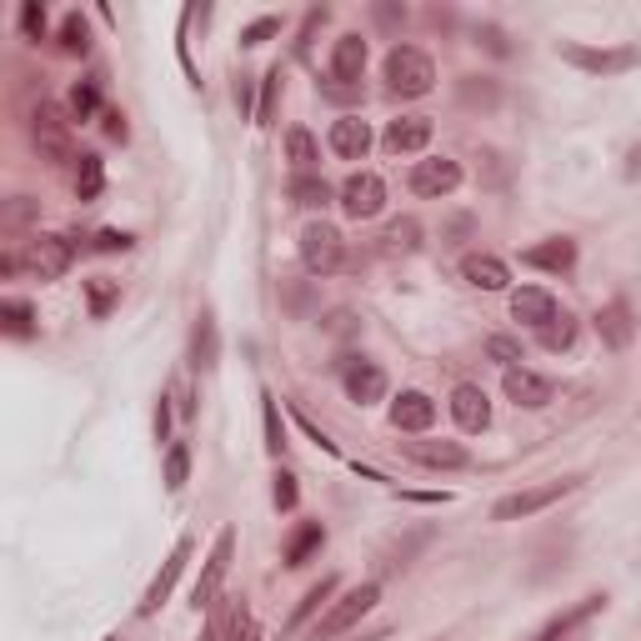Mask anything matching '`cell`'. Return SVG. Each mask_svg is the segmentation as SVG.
<instances>
[{
  "label": "cell",
  "mask_w": 641,
  "mask_h": 641,
  "mask_svg": "<svg viewBox=\"0 0 641 641\" xmlns=\"http://www.w3.org/2000/svg\"><path fill=\"white\" fill-rule=\"evenodd\" d=\"M427 541H431V527H421L417 537L396 541L391 552H386V566H391V572H401V566H411V556H417V546H427Z\"/></svg>",
  "instance_id": "cell-45"
},
{
  "label": "cell",
  "mask_w": 641,
  "mask_h": 641,
  "mask_svg": "<svg viewBox=\"0 0 641 641\" xmlns=\"http://www.w3.org/2000/svg\"><path fill=\"white\" fill-rule=\"evenodd\" d=\"M482 180H486V186H496V191H501V186H507V180H511L507 161L496 156V151H482Z\"/></svg>",
  "instance_id": "cell-51"
},
{
  "label": "cell",
  "mask_w": 641,
  "mask_h": 641,
  "mask_svg": "<svg viewBox=\"0 0 641 641\" xmlns=\"http://www.w3.org/2000/svg\"><path fill=\"white\" fill-rule=\"evenodd\" d=\"M476 45H486L491 56H511V41L501 25H476Z\"/></svg>",
  "instance_id": "cell-52"
},
{
  "label": "cell",
  "mask_w": 641,
  "mask_h": 641,
  "mask_svg": "<svg viewBox=\"0 0 641 641\" xmlns=\"http://www.w3.org/2000/svg\"><path fill=\"white\" fill-rule=\"evenodd\" d=\"M607 611V592H592V597H582L576 607H566V611H556L546 627L537 631L531 641H582V631L592 627V621Z\"/></svg>",
  "instance_id": "cell-11"
},
{
  "label": "cell",
  "mask_w": 641,
  "mask_h": 641,
  "mask_svg": "<svg viewBox=\"0 0 641 641\" xmlns=\"http://www.w3.org/2000/svg\"><path fill=\"white\" fill-rule=\"evenodd\" d=\"M251 90H256V80L241 76V80H236V106H241V115H251Z\"/></svg>",
  "instance_id": "cell-57"
},
{
  "label": "cell",
  "mask_w": 641,
  "mask_h": 641,
  "mask_svg": "<svg viewBox=\"0 0 641 641\" xmlns=\"http://www.w3.org/2000/svg\"><path fill=\"white\" fill-rule=\"evenodd\" d=\"M296 421H301V431H306V436H311V441H316V446H321V451H327V456H336V441H331L327 431L316 427V421L306 417V411H296Z\"/></svg>",
  "instance_id": "cell-53"
},
{
  "label": "cell",
  "mask_w": 641,
  "mask_h": 641,
  "mask_svg": "<svg viewBox=\"0 0 641 641\" xmlns=\"http://www.w3.org/2000/svg\"><path fill=\"white\" fill-rule=\"evenodd\" d=\"M331 151H336L341 161H361L366 151H372V125L361 121V115H341L336 125H331Z\"/></svg>",
  "instance_id": "cell-23"
},
{
  "label": "cell",
  "mask_w": 641,
  "mask_h": 641,
  "mask_svg": "<svg viewBox=\"0 0 641 641\" xmlns=\"http://www.w3.org/2000/svg\"><path fill=\"white\" fill-rule=\"evenodd\" d=\"M131 246H135L131 231H96L90 236V251H101V256H115V251H131Z\"/></svg>",
  "instance_id": "cell-50"
},
{
  "label": "cell",
  "mask_w": 641,
  "mask_h": 641,
  "mask_svg": "<svg viewBox=\"0 0 641 641\" xmlns=\"http://www.w3.org/2000/svg\"><path fill=\"white\" fill-rule=\"evenodd\" d=\"M101 131L111 135V141H125V135H131V131H125V115L121 111H106L101 115Z\"/></svg>",
  "instance_id": "cell-54"
},
{
  "label": "cell",
  "mask_w": 641,
  "mask_h": 641,
  "mask_svg": "<svg viewBox=\"0 0 641 641\" xmlns=\"http://www.w3.org/2000/svg\"><path fill=\"white\" fill-rule=\"evenodd\" d=\"M462 281L476 286V291H507L511 270H507V261L491 256V251H472V256H462Z\"/></svg>",
  "instance_id": "cell-19"
},
{
  "label": "cell",
  "mask_w": 641,
  "mask_h": 641,
  "mask_svg": "<svg viewBox=\"0 0 641 641\" xmlns=\"http://www.w3.org/2000/svg\"><path fill=\"white\" fill-rule=\"evenodd\" d=\"M321 96H327V101H356L361 90L356 86H336V80H331V86H321Z\"/></svg>",
  "instance_id": "cell-56"
},
{
  "label": "cell",
  "mask_w": 641,
  "mask_h": 641,
  "mask_svg": "<svg viewBox=\"0 0 641 641\" xmlns=\"http://www.w3.org/2000/svg\"><path fill=\"white\" fill-rule=\"evenodd\" d=\"M382 80H386L391 96L417 101V96H431V86H436V66H431V56L417 51V45H391V56H386V66H382Z\"/></svg>",
  "instance_id": "cell-2"
},
{
  "label": "cell",
  "mask_w": 641,
  "mask_h": 641,
  "mask_svg": "<svg viewBox=\"0 0 641 641\" xmlns=\"http://www.w3.org/2000/svg\"><path fill=\"white\" fill-rule=\"evenodd\" d=\"M15 25H21L25 41H41V35H45V5H41V0H25L21 15H15Z\"/></svg>",
  "instance_id": "cell-48"
},
{
  "label": "cell",
  "mask_w": 641,
  "mask_h": 641,
  "mask_svg": "<svg viewBox=\"0 0 641 641\" xmlns=\"http://www.w3.org/2000/svg\"><path fill=\"white\" fill-rule=\"evenodd\" d=\"M86 301H90V316H96V321H106V316L115 311V301H121V281H106V276L86 281Z\"/></svg>",
  "instance_id": "cell-40"
},
{
  "label": "cell",
  "mask_w": 641,
  "mask_h": 641,
  "mask_svg": "<svg viewBox=\"0 0 641 641\" xmlns=\"http://www.w3.org/2000/svg\"><path fill=\"white\" fill-rule=\"evenodd\" d=\"M336 206L351 215V221H372V215H382V206H386V180L376 176V170H351V176L341 180Z\"/></svg>",
  "instance_id": "cell-8"
},
{
  "label": "cell",
  "mask_w": 641,
  "mask_h": 641,
  "mask_svg": "<svg viewBox=\"0 0 641 641\" xmlns=\"http://www.w3.org/2000/svg\"><path fill=\"white\" fill-rule=\"evenodd\" d=\"M597 336H601V346H611V351H627L631 341H637V311H631L627 296H611L597 311Z\"/></svg>",
  "instance_id": "cell-15"
},
{
  "label": "cell",
  "mask_w": 641,
  "mask_h": 641,
  "mask_svg": "<svg viewBox=\"0 0 641 641\" xmlns=\"http://www.w3.org/2000/svg\"><path fill=\"white\" fill-rule=\"evenodd\" d=\"M56 51H60V56H86V51H90V25H86V15H80V11H70L66 21H60Z\"/></svg>",
  "instance_id": "cell-37"
},
{
  "label": "cell",
  "mask_w": 641,
  "mask_h": 641,
  "mask_svg": "<svg viewBox=\"0 0 641 641\" xmlns=\"http://www.w3.org/2000/svg\"><path fill=\"white\" fill-rule=\"evenodd\" d=\"M501 391H507L511 406H521V411H541V406L556 401V382L541 372H527V366H511L507 376H501Z\"/></svg>",
  "instance_id": "cell-12"
},
{
  "label": "cell",
  "mask_w": 641,
  "mask_h": 641,
  "mask_svg": "<svg viewBox=\"0 0 641 641\" xmlns=\"http://www.w3.org/2000/svg\"><path fill=\"white\" fill-rule=\"evenodd\" d=\"M286 161H291L296 176H316V166H321V146H316V135L306 131V125H291V131H286Z\"/></svg>",
  "instance_id": "cell-28"
},
{
  "label": "cell",
  "mask_w": 641,
  "mask_h": 641,
  "mask_svg": "<svg viewBox=\"0 0 641 641\" xmlns=\"http://www.w3.org/2000/svg\"><path fill=\"white\" fill-rule=\"evenodd\" d=\"M70 191H76V201H101V191H106L101 156H80L76 166H70Z\"/></svg>",
  "instance_id": "cell-30"
},
{
  "label": "cell",
  "mask_w": 641,
  "mask_h": 641,
  "mask_svg": "<svg viewBox=\"0 0 641 641\" xmlns=\"http://www.w3.org/2000/svg\"><path fill=\"white\" fill-rule=\"evenodd\" d=\"M331 597H336V576H321V582H316L311 592H306V597L296 601V611H291V621H286V627L301 631L306 621L316 617V611H327V607H331Z\"/></svg>",
  "instance_id": "cell-34"
},
{
  "label": "cell",
  "mask_w": 641,
  "mask_h": 641,
  "mask_svg": "<svg viewBox=\"0 0 641 641\" xmlns=\"http://www.w3.org/2000/svg\"><path fill=\"white\" fill-rule=\"evenodd\" d=\"M76 236H35L25 246V270L35 281H60L70 266H76Z\"/></svg>",
  "instance_id": "cell-9"
},
{
  "label": "cell",
  "mask_w": 641,
  "mask_h": 641,
  "mask_svg": "<svg viewBox=\"0 0 641 641\" xmlns=\"http://www.w3.org/2000/svg\"><path fill=\"white\" fill-rule=\"evenodd\" d=\"M521 261L537 266V270H552V276H566V270H576V241L572 236H546L531 251H521Z\"/></svg>",
  "instance_id": "cell-21"
},
{
  "label": "cell",
  "mask_w": 641,
  "mask_h": 641,
  "mask_svg": "<svg viewBox=\"0 0 641 641\" xmlns=\"http://www.w3.org/2000/svg\"><path fill=\"white\" fill-rule=\"evenodd\" d=\"M66 115H70V121L106 115L101 111V86H96V80H76V86H70V101H66Z\"/></svg>",
  "instance_id": "cell-38"
},
{
  "label": "cell",
  "mask_w": 641,
  "mask_h": 641,
  "mask_svg": "<svg viewBox=\"0 0 641 641\" xmlns=\"http://www.w3.org/2000/svg\"><path fill=\"white\" fill-rule=\"evenodd\" d=\"M31 146L41 161H51V166H76V135H70V115L60 111L56 101H35L31 111Z\"/></svg>",
  "instance_id": "cell-1"
},
{
  "label": "cell",
  "mask_w": 641,
  "mask_h": 641,
  "mask_svg": "<svg viewBox=\"0 0 641 641\" xmlns=\"http://www.w3.org/2000/svg\"><path fill=\"white\" fill-rule=\"evenodd\" d=\"M191 556H196V541H191V537H180L176 546H170V556L161 562V572L151 576V586H146V597H141V607H135L141 617H156V611L166 607L170 592H176V582H180V572H186V562H191Z\"/></svg>",
  "instance_id": "cell-10"
},
{
  "label": "cell",
  "mask_w": 641,
  "mask_h": 641,
  "mask_svg": "<svg viewBox=\"0 0 641 641\" xmlns=\"http://www.w3.org/2000/svg\"><path fill=\"white\" fill-rule=\"evenodd\" d=\"M431 641H446V637H431Z\"/></svg>",
  "instance_id": "cell-63"
},
{
  "label": "cell",
  "mask_w": 641,
  "mask_h": 641,
  "mask_svg": "<svg viewBox=\"0 0 641 641\" xmlns=\"http://www.w3.org/2000/svg\"><path fill=\"white\" fill-rule=\"evenodd\" d=\"M270 501L281 511H296V501H301V486H296L291 472H276V486H270Z\"/></svg>",
  "instance_id": "cell-49"
},
{
  "label": "cell",
  "mask_w": 641,
  "mask_h": 641,
  "mask_svg": "<svg viewBox=\"0 0 641 641\" xmlns=\"http://www.w3.org/2000/svg\"><path fill=\"white\" fill-rule=\"evenodd\" d=\"M391 427L406 431V436H427L436 427V401L427 391H401L391 401Z\"/></svg>",
  "instance_id": "cell-16"
},
{
  "label": "cell",
  "mask_w": 641,
  "mask_h": 641,
  "mask_svg": "<svg viewBox=\"0 0 641 641\" xmlns=\"http://www.w3.org/2000/svg\"><path fill=\"white\" fill-rule=\"evenodd\" d=\"M270 35H281V15H261V21H251L246 31H241V45L256 51V45H266Z\"/></svg>",
  "instance_id": "cell-47"
},
{
  "label": "cell",
  "mask_w": 641,
  "mask_h": 641,
  "mask_svg": "<svg viewBox=\"0 0 641 641\" xmlns=\"http://www.w3.org/2000/svg\"><path fill=\"white\" fill-rule=\"evenodd\" d=\"M556 56L566 60V66L586 70V76H621V70H631L641 60L637 45H582V41H562L556 45Z\"/></svg>",
  "instance_id": "cell-6"
},
{
  "label": "cell",
  "mask_w": 641,
  "mask_h": 641,
  "mask_svg": "<svg viewBox=\"0 0 641 641\" xmlns=\"http://www.w3.org/2000/svg\"><path fill=\"white\" fill-rule=\"evenodd\" d=\"M641 170V146H631V156H627V176H637Z\"/></svg>",
  "instance_id": "cell-60"
},
{
  "label": "cell",
  "mask_w": 641,
  "mask_h": 641,
  "mask_svg": "<svg viewBox=\"0 0 641 641\" xmlns=\"http://www.w3.org/2000/svg\"><path fill=\"white\" fill-rule=\"evenodd\" d=\"M201 641H221V621H211V627L201 631Z\"/></svg>",
  "instance_id": "cell-61"
},
{
  "label": "cell",
  "mask_w": 641,
  "mask_h": 641,
  "mask_svg": "<svg viewBox=\"0 0 641 641\" xmlns=\"http://www.w3.org/2000/svg\"><path fill=\"white\" fill-rule=\"evenodd\" d=\"M361 70H366V41L356 31H346L336 41V51H331V80L336 86H356Z\"/></svg>",
  "instance_id": "cell-22"
},
{
  "label": "cell",
  "mask_w": 641,
  "mask_h": 641,
  "mask_svg": "<svg viewBox=\"0 0 641 641\" xmlns=\"http://www.w3.org/2000/svg\"><path fill=\"white\" fill-rule=\"evenodd\" d=\"M231 562H236V527H221L215 541H211V552H206L201 576H196V586H191L196 611H211L215 601H221V586H225V576H231Z\"/></svg>",
  "instance_id": "cell-5"
},
{
  "label": "cell",
  "mask_w": 641,
  "mask_h": 641,
  "mask_svg": "<svg viewBox=\"0 0 641 641\" xmlns=\"http://www.w3.org/2000/svg\"><path fill=\"white\" fill-rule=\"evenodd\" d=\"M276 111H281V66H270L266 76H261V106H256V125H270V121H276Z\"/></svg>",
  "instance_id": "cell-39"
},
{
  "label": "cell",
  "mask_w": 641,
  "mask_h": 641,
  "mask_svg": "<svg viewBox=\"0 0 641 641\" xmlns=\"http://www.w3.org/2000/svg\"><path fill=\"white\" fill-rule=\"evenodd\" d=\"M456 101H462L466 111H496V106H501V80L462 76V80H456Z\"/></svg>",
  "instance_id": "cell-27"
},
{
  "label": "cell",
  "mask_w": 641,
  "mask_h": 641,
  "mask_svg": "<svg viewBox=\"0 0 641 641\" xmlns=\"http://www.w3.org/2000/svg\"><path fill=\"white\" fill-rule=\"evenodd\" d=\"M376 21H382V25H401L406 11H396V5H376Z\"/></svg>",
  "instance_id": "cell-58"
},
{
  "label": "cell",
  "mask_w": 641,
  "mask_h": 641,
  "mask_svg": "<svg viewBox=\"0 0 641 641\" xmlns=\"http://www.w3.org/2000/svg\"><path fill=\"white\" fill-rule=\"evenodd\" d=\"M582 486V476H556V482H537V486H521V491L501 496L491 507V521H527V517H541L546 507L566 501V496Z\"/></svg>",
  "instance_id": "cell-3"
},
{
  "label": "cell",
  "mask_w": 641,
  "mask_h": 641,
  "mask_svg": "<svg viewBox=\"0 0 641 641\" xmlns=\"http://www.w3.org/2000/svg\"><path fill=\"white\" fill-rule=\"evenodd\" d=\"M486 356H491L501 372H511V366H521V341L517 336H486Z\"/></svg>",
  "instance_id": "cell-44"
},
{
  "label": "cell",
  "mask_w": 641,
  "mask_h": 641,
  "mask_svg": "<svg viewBox=\"0 0 641 641\" xmlns=\"http://www.w3.org/2000/svg\"><path fill=\"white\" fill-rule=\"evenodd\" d=\"M191 366L196 372H215L221 366V331H215V311H201L191 327Z\"/></svg>",
  "instance_id": "cell-24"
},
{
  "label": "cell",
  "mask_w": 641,
  "mask_h": 641,
  "mask_svg": "<svg viewBox=\"0 0 641 641\" xmlns=\"http://www.w3.org/2000/svg\"><path fill=\"white\" fill-rule=\"evenodd\" d=\"M456 186H462V161L431 156V161H417V166H411V191H417V196L441 201V196H451Z\"/></svg>",
  "instance_id": "cell-13"
},
{
  "label": "cell",
  "mask_w": 641,
  "mask_h": 641,
  "mask_svg": "<svg viewBox=\"0 0 641 641\" xmlns=\"http://www.w3.org/2000/svg\"><path fill=\"white\" fill-rule=\"evenodd\" d=\"M556 311H562V306H556V296L541 291V286H521V291H511V316H517V321H527V327H537V331L546 327Z\"/></svg>",
  "instance_id": "cell-25"
},
{
  "label": "cell",
  "mask_w": 641,
  "mask_h": 641,
  "mask_svg": "<svg viewBox=\"0 0 641 641\" xmlns=\"http://www.w3.org/2000/svg\"><path fill=\"white\" fill-rule=\"evenodd\" d=\"M286 196H291V206H301V211H327V206L336 201V191H331L321 176H291Z\"/></svg>",
  "instance_id": "cell-33"
},
{
  "label": "cell",
  "mask_w": 641,
  "mask_h": 641,
  "mask_svg": "<svg viewBox=\"0 0 641 641\" xmlns=\"http://www.w3.org/2000/svg\"><path fill=\"white\" fill-rule=\"evenodd\" d=\"M417 246H421V221L417 215H396V221L382 231V251H391V256H411Z\"/></svg>",
  "instance_id": "cell-35"
},
{
  "label": "cell",
  "mask_w": 641,
  "mask_h": 641,
  "mask_svg": "<svg viewBox=\"0 0 641 641\" xmlns=\"http://www.w3.org/2000/svg\"><path fill=\"white\" fill-rule=\"evenodd\" d=\"M327 5H311V11H306V21H301V35H296V56H311V41H316V31H321V25H327Z\"/></svg>",
  "instance_id": "cell-46"
},
{
  "label": "cell",
  "mask_w": 641,
  "mask_h": 641,
  "mask_svg": "<svg viewBox=\"0 0 641 641\" xmlns=\"http://www.w3.org/2000/svg\"><path fill=\"white\" fill-rule=\"evenodd\" d=\"M451 417H456V427L462 431H486L491 427V401H486L482 386L462 382L456 391H451Z\"/></svg>",
  "instance_id": "cell-20"
},
{
  "label": "cell",
  "mask_w": 641,
  "mask_h": 641,
  "mask_svg": "<svg viewBox=\"0 0 641 641\" xmlns=\"http://www.w3.org/2000/svg\"><path fill=\"white\" fill-rule=\"evenodd\" d=\"M101 641H125V637H115V631H111V637H101Z\"/></svg>",
  "instance_id": "cell-62"
},
{
  "label": "cell",
  "mask_w": 641,
  "mask_h": 641,
  "mask_svg": "<svg viewBox=\"0 0 641 641\" xmlns=\"http://www.w3.org/2000/svg\"><path fill=\"white\" fill-rule=\"evenodd\" d=\"M0 331L11 341H31L35 331H41L35 327V306L21 301V296H5V301H0Z\"/></svg>",
  "instance_id": "cell-29"
},
{
  "label": "cell",
  "mask_w": 641,
  "mask_h": 641,
  "mask_svg": "<svg viewBox=\"0 0 641 641\" xmlns=\"http://www.w3.org/2000/svg\"><path fill=\"white\" fill-rule=\"evenodd\" d=\"M41 221V201L35 196H11V201H0V231L5 236H21V231H31V225Z\"/></svg>",
  "instance_id": "cell-31"
},
{
  "label": "cell",
  "mask_w": 641,
  "mask_h": 641,
  "mask_svg": "<svg viewBox=\"0 0 641 641\" xmlns=\"http://www.w3.org/2000/svg\"><path fill=\"white\" fill-rule=\"evenodd\" d=\"M281 306L296 316V321H311V311H316L311 281H281Z\"/></svg>",
  "instance_id": "cell-43"
},
{
  "label": "cell",
  "mask_w": 641,
  "mask_h": 641,
  "mask_svg": "<svg viewBox=\"0 0 641 641\" xmlns=\"http://www.w3.org/2000/svg\"><path fill=\"white\" fill-rule=\"evenodd\" d=\"M221 641H261V621H256V611H251L246 597H231V601H225Z\"/></svg>",
  "instance_id": "cell-26"
},
{
  "label": "cell",
  "mask_w": 641,
  "mask_h": 641,
  "mask_svg": "<svg viewBox=\"0 0 641 641\" xmlns=\"http://www.w3.org/2000/svg\"><path fill=\"white\" fill-rule=\"evenodd\" d=\"M431 115H401V121H391L382 131V146L391 151V156H411V151H427L431 146Z\"/></svg>",
  "instance_id": "cell-18"
},
{
  "label": "cell",
  "mask_w": 641,
  "mask_h": 641,
  "mask_svg": "<svg viewBox=\"0 0 641 641\" xmlns=\"http://www.w3.org/2000/svg\"><path fill=\"white\" fill-rule=\"evenodd\" d=\"M301 266L311 270V276H336L341 266H346V236H341L336 225H327V221H311L301 231Z\"/></svg>",
  "instance_id": "cell-7"
},
{
  "label": "cell",
  "mask_w": 641,
  "mask_h": 641,
  "mask_svg": "<svg viewBox=\"0 0 641 641\" xmlns=\"http://www.w3.org/2000/svg\"><path fill=\"white\" fill-rule=\"evenodd\" d=\"M261 427H266V451L281 456L286 451V427H281V411H276V396L261 391Z\"/></svg>",
  "instance_id": "cell-41"
},
{
  "label": "cell",
  "mask_w": 641,
  "mask_h": 641,
  "mask_svg": "<svg viewBox=\"0 0 641 641\" xmlns=\"http://www.w3.org/2000/svg\"><path fill=\"white\" fill-rule=\"evenodd\" d=\"M331 331H336V336H346V331H351V311H336V316H331Z\"/></svg>",
  "instance_id": "cell-59"
},
{
  "label": "cell",
  "mask_w": 641,
  "mask_h": 641,
  "mask_svg": "<svg viewBox=\"0 0 641 641\" xmlns=\"http://www.w3.org/2000/svg\"><path fill=\"white\" fill-rule=\"evenodd\" d=\"M401 451L411 456L417 466H431V472H462L466 462H472V451L462 446V441H431V436H421V441H401Z\"/></svg>",
  "instance_id": "cell-14"
},
{
  "label": "cell",
  "mask_w": 641,
  "mask_h": 641,
  "mask_svg": "<svg viewBox=\"0 0 641 641\" xmlns=\"http://www.w3.org/2000/svg\"><path fill=\"white\" fill-rule=\"evenodd\" d=\"M321 546H327V527H321V521H301V527L291 531V541H286V566H306Z\"/></svg>",
  "instance_id": "cell-32"
},
{
  "label": "cell",
  "mask_w": 641,
  "mask_h": 641,
  "mask_svg": "<svg viewBox=\"0 0 641 641\" xmlns=\"http://www.w3.org/2000/svg\"><path fill=\"white\" fill-rule=\"evenodd\" d=\"M186 482H191V446H186V441H170L166 446V486L180 491Z\"/></svg>",
  "instance_id": "cell-42"
},
{
  "label": "cell",
  "mask_w": 641,
  "mask_h": 641,
  "mask_svg": "<svg viewBox=\"0 0 641 641\" xmlns=\"http://www.w3.org/2000/svg\"><path fill=\"white\" fill-rule=\"evenodd\" d=\"M576 331H582V321H576L572 311H556L552 321L537 331V341H541L546 351H572V346H576Z\"/></svg>",
  "instance_id": "cell-36"
},
{
  "label": "cell",
  "mask_w": 641,
  "mask_h": 641,
  "mask_svg": "<svg viewBox=\"0 0 641 641\" xmlns=\"http://www.w3.org/2000/svg\"><path fill=\"white\" fill-rule=\"evenodd\" d=\"M156 441H166V446H170V401H166V396L156 401Z\"/></svg>",
  "instance_id": "cell-55"
},
{
  "label": "cell",
  "mask_w": 641,
  "mask_h": 641,
  "mask_svg": "<svg viewBox=\"0 0 641 641\" xmlns=\"http://www.w3.org/2000/svg\"><path fill=\"white\" fill-rule=\"evenodd\" d=\"M376 601H382V582H361V586H351V592H341V597L321 611V621H316V641L346 637L351 627H361V617H366Z\"/></svg>",
  "instance_id": "cell-4"
},
{
  "label": "cell",
  "mask_w": 641,
  "mask_h": 641,
  "mask_svg": "<svg viewBox=\"0 0 641 641\" xmlns=\"http://www.w3.org/2000/svg\"><path fill=\"white\" fill-rule=\"evenodd\" d=\"M341 376H346V396L356 406H372V401H382L386 396V372L376 366V361H366V356H351L346 366H341Z\"/></svg>",
  "instance_id": "cell-17"
}]
</instances>
